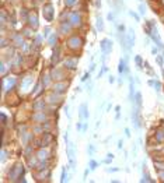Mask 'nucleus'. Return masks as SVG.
I'll use <instances>...</instances> for the list:
<instances>
[{
	"instance_id": "1",
	"label": "nucleus",
	"mask_w": 164,
	"mask_h": 183,
	"mask_svg": "<svg viewBox=\"0 0 164 183\" xmlns=\"http://www.w3.org/2000/svg\"><path fill=\"white\" fill-rule=\"evenodd\" d=\"M130 116H132V123L136 129H140L142 127V113H140V109L136 106L135 108V104H133V108H132V112H130Z\"/></svg>"
},
{
	"instance_id": "2",
	"label": "nucleus",
	"mask_w": 164,
	"mask_h": 183,
	"mask_svg": "<svg viewBox=\"0 0 164 183\" xmlns=\"http://www.w3.org/2000/svg\"><path fill=\"white\" fill-rule=\"evenodd\" d=\"M68 46L69 48H72V49H81V46H83V39L80 38L79 35H73V36H70L68 39Z\"/></svg>"
},
{
	"instance_id": "3",
	"label": "nucleus",
	"mask_w": 164,
	"mask_h": 183,
	"mask_svg": "<svg viewBox=\"0 0 164 183\" xmlns=\"http://www.w3.org/2000/svg\"><path fill=\"white\" fill-rule=\"evenodd\" d=\"M63 64H65V69H66V70H76V69H77V64H79V57L69 56V57L65 59Z\"/></svg>"
},
{
	"instance_id": "4",
	"label": "nucleus",
	"mask_w": 164,
	"mask_h": 183,
	"mask_svg": "<svg viewBox=\"0 0 164 183\" xmlns=\"http://www.w3.org/2000/svg\"><path fill=\"white\" fill-rule=\"evenodd\" d=\"M68 21L70 22L72 27H79L80 24H81V21H83V20H81V14H80L79 11H72Z\"/></svg>"
},
{
	"instance_id": "5",
	"label": "nucleus",
	"mask_w": 164,
	"mask_h": 183,
	"mask_svg": "<svg viewBox=\"0 0 164 183\" xmlns=\"http://www.w3.org/2000/svg\"><path fill=\"white\" fill-rule=\"evenodd\" d=\"M100 49H101L102 55H108V53L112 50V41H109L108 38L101 39V42H100Z\"/></svg>"
},
{
	"instance_id": "6",
	"label": "nucleus",
	"mask_w": 164,
	"mask_h": 183,
	"mask_svg": "<svg viewBox=\"0 0 164 183\" xmlns=\"http://www.w3.org/2000/svg\"><path fill=\"white\" fill-rule=\"evenodd\" d=\"M27 22H28V27L32 28V29H37L38 28V17H37V13L35 11H29L28 17H27Z\"/></svg>"
},
{
	"instance_id": "7",
	"label": "nucleus",
	"mask_w": 164,
	"mask_h": 183,
	"mask_svg": "<svg viewBox=\"0 0 164 183\" xmlns=\"http://www.w3.org/2000/svg\"><path fill=\"white\" fill-rule=\"evenodd\" d=\"M68 87H69V81H66V83H65V81H62V83L58 81L56 84L52 85V91L56 92V94H63V92L68 89Z\"/></svg>"
},
{
	"instance_id": "8",
	"label": "nucleus",
	"mask_w": 164,
	"mask_h": 183,
	"mask_svg": "<svg viewBox=\"0 0 164 183\" xmlns=\"http://www.w3.org/2000/svg\"><path fill=\"white\" fill-rule=\"evenodd\" d=\"M126 35V42H128V46H129V50L135 46V31H133V28H129L128 29V34H125Z\"/></svg>"
},
{
	"instance_id": "9",
	"label": "nucleus",
	"mask_w": 164,
	"mask_h": 183,
	"mask_svg": "<svg viewBox=\"0 0 164 183\" xmlns=\"http://www.w3.org/2000/svg\"><path fill=\"white\" fill-rule=\"evenodd\" d=\"M118 73L121 76H124L125 73H129V69H128V63H126V59H119L118 63Z\"/></svg>"
},
{
	"instance_id": "10",
	"label": "nucleus",
	"mask_w": 164,
	"mask_h": 183,
	"mask_svg": "<svg viewBox=\"0 0 164 183\" xmlns=\"http://www.w3.org/2000/svg\"><path fill=\"white\" fill-rule=\"evenodd\" d=\"M79 116L81 119H88L90 117V113H88V109H87V104H81L79 108Z\"/></svg>"
},
{
	"instance_id": "11",
	"label": "nucleus",
	"mask_w": 164,
	"mask_h": 183,
	"mask_svg": "<svg viewBox=\"0 0 164 183\" xmlns=\"http://www.w3.org/2000/svg\"><path fill=\"white\" fill-rule=\"evenodd\" d=\"M52 11H53V6H52L51 3L44 6V17H45L48 21L52 20Z\"/></svg>"
},
{
	"instance_id": "12",
	"label": "nucleus",
	"mask_w": 164,
	"mask_h": 183,
	"mask_svg": "<svg viewBox=\"0 0 164 183\" xmlns=\"http://www.w3.org/2000/svg\"><path fill=\"white\" fill-rule=\"evenodd\" d=\"M135 84H133V77H129V101L133 102L135 101Z\"/></svg>"
},
{
	"instance_id": "13",
	"label": "nucleus",
	"mask_w": 164,
	"mask_h": 183,
	"mask_svg": "<svg viewBox=\"0 0 164 183\" xmlns=\"http://www.w3.org/2000/svg\"><path fill=\"white\" fill-rule=\"evenodd\" d=\"M72 25H70V22H60V29H59V32L62 34V35H66V32H70L72 31Z\"/></svg>"
},
{
	"instance_id": "14",
	"label": "nucleus",
	"mask_w": 164,
	"mask_h": 183,
	"mask_svg": "<svg viewBox=\"0 0 164 183\" xmlns=\"http://www.w3.org/2000/svg\"><path fill=\"white\" fill-rule=\"evenodd\" d=\"M32 120H35V122L39 123V124L41 123H44V120H45V113H44L42 111H38L37 113L32 115Z\"/></svg>"
},
{
	"instance_id": "15",
	"label": "nucleus",
	"mask_w": 164,
	"mask_h": 183,
	"mask_svg": "<svg viewBox=\"0 0 164 183\" xmlns=\"http://www.w3.org/2000/svg\"><path fill=\"white\" fill-rule=\"evenodd\" d=\"M11 42L14 46H23V35L21 34H14L11 38Z\"/></svg>"
},
{
	"instance_id": "16",
	"label": "nucleus",
	"mask_w": 164,
	"mask_h": 183,
	"mask_svg": "<svg viewBox=\"0 0 164 183\" xmlns=\"http://www.w3.org/2000/svg\"><path fill=\"white\" fill-rule=\"evenodd\" d=\"M142 92H136L135 94V101H133V104H135L139 109H142Z\"/></svg>"
},
{
	"instance_id": "17",
	"label": "nucleus",
	"mask_w": 164,
	"mask_h": 183,
	"mask_svg": "<svg viewBox=\"0 0 164 183\" xmlns=\"http://www.w3.org/2000/svg\"><path fill=\"white\" fill-rule=\"evenodd\" d=\"M96 25H97V29H98V31H104V20H102V17H101V16L97 17Z\"/></svg>"
},
{
	"instance_id": "18",
	"label": "nucleus",
	"mask_w": 164,
	"mask_h": 183,
	"mask_svg": "<svg viewBox=\"0 0 164 183\" xmlns=\"http://www.w3.org/2000/svg\"><path fill=\"white\" fill-rule=\"evenodd\" d=\"M41 99H38V102H34V105H32V109H35V111H44V106H45V102L42 101V102H39Z\"/></svg>"
},
{
	"instance_id": "19",
	"label": "nucleus",
	"mask_w": 164,
	"mask_h": 183,
	"mask_svg": "<svg viewBox=\"0 0 164 183\" xmlns=\"http://www.w3.org/2000/svg\"><path fill=\"white\" fill-rule=\"evenodd\" d=\"M59 55H60V50H59V48H56V49H55V52H53L52 64H56V63H58V60H59Z\"/></svg>"
},
{
	"instance_id": "20",
	"label": "nucleus",
	"mask_w": 164,
	"mask_h": 183,
	"mask_svg": "<svg viewBox=\"0 0 164 183\" xmlns=\"http://www.w3.org/2000/svg\"><path fill=\"white\" fill-rule=\"evenodd\" d=\"M135 61H136V66H137V70H142L143 69V60H142L140 55L135 56Z\"/></svg>"
},
{
	"instance_id": "21",
	"label": "nucleus",
	"mask_w": 164,
	"mask_h": 183,
	"mask_svg": "<svg viewBox=\"0 0 164 183\" xmlns=\"http://www.w3.org/2000/svg\"><path fill=\"white\" fill-rule=\"evenodd\" d=\"M48 44H49V45L56 44V32H52L51 36H48Z\"/></svg>"
},
{
	"instance_id": "22",
	"label": "nucleus",
	"mask_w": 164,
	"mask_h": 183,
	"mask_svg": "<svg viewBox=\"0 0 164 183\" xmlns=\"http://www.w3.org/2000/svg\"><path fill=\"white\" fill-rule=\"evenodd\" d=\"M129 16L132 17V18H135V20H136V22H139V21H140V16H139V14H136L135 11L129 10Z\"/></svg>"
},
{
	"instance_id": "23",
	"label": "nucleus",
	"mask_w": 164,
	"mask_h": 183,
	"mask_svg": "<svg viewBox=\"0 0 164 183\" xmlns=\"http://www.w3.org/2000/svg\"><path fill=\"white\" fill-rule=\"evenodd\" d=\"M137 9H139V14H140V16H145V14H146V7H145L143 3H140Z\"/></svg>"
},
{
	"instance_id": "24",
	"label": "nucleus",
	"mask_w": 164,
	"mask_h": 183,
	"mask_svg": "<svg viewBox=\"0 0 164 183\" xmlns=\"http://www.w3.org/2000/svg\"><path fill=\"white\" fill-rule=\"evenodd\" d=\"M108 71V67L105 66V64H102V67H101V71L98 73V78H101L102 76H104V74H105V73Z\"/></svg>"
},
{
	"instance_id": "25",
	"label": "nucleus",
	"mask_w": 164,
	"mask_h": 183,
	"mask_svg": "<svg viewBox=\"0 0 164 183\" xmlns=\"http://www.w3.org/2000/svg\"><path fill=\"white\" fill-rule=\"evenodd\" d=\"M66 166L62 168V175H60V182H66Z\"/></svg>"
},
{
	"instance_id": "26",
	"label": "nucleus",
	"mask_w": 164,
	"mask_h": 183,
	"mask_svg": "<svg viewBox=\"0 0 164 183\" xmlns=\"http://www.w3.org/2000/svg\"><path fill=\"white\" fill-rule=\"evenodd\" d=\"M90 76H91V73H90V71H86V73H84V76H83V78H81V81H83V83H86L87 80H90Z\"/></svg>"
},
{
	"instance_id": "27",
	"label": "nucleus",
	"mask_w": 164,
	"mask_h": 183,
	"mask_svg": "<svg viewBox=\"0 0 164 183\" xmlns=\"http://www.w3.org/2000/svg\"><path fill=\"white\" fill-rule=\"evenodd\" d=\"M153 87H154V89H156V91H160V89H161V84H160V81L154 80V85H153Z\"/></svg>"
},
{
	"instance_id": "28",
	"label": "nucleus",
	"mask_w": 164,
	"mask_h": 183,
	"mask_svg": "<svg viewBox=\"0 0 164 183\" xmlns=\"http://www.w3.org/2000/svg\"><path fill=\"white\" fill-rule=\"evenodd\" d=\"M87 151H88V154H90V155H93V154H94V151H96V147H94L93 144H90V145H88V148H87Z\"/></svg>"
},
{
	"instance_id": "29",
	"label": "nucleus",
	"mask_w": 164,
	"mask_h": 183,
	"mask_svg": "<svg viewBox=\"0 0 164 183\" xmlns=\"http://www.w3.org/2000/svg\"><path fill=\"white\" fill-rule=\"evenodd\" d=\"M97 165H98V164H97L94 159H91V161H90V169H91V171H94V169L97 168Z\"/></svg>"
},
{
	"instance_id": "30",
	"label": "nucleus",
	"mask_w": 164,
	"mask_h": 183,
	"mask_svg": "<svg viewBox=\"0 0 164 183\" xmlns=\"http://www.w3.org/2000/svg\"><path fill=\"white\" fill-rule=\"evenodd\" d=\"M142 182H153V179H150V176H149V175H145V173H143V179H142Z\"/></svg>"
},
{
	"instance_id": "31",
	"label": "nucleus",
	"mask_w": 164,
	"mask_h": 183,
	"mask_svg": "<svg viewBox=\"0 0 164 183\" xmlns=\"http://www.w3.org/2000/svg\"><path fill=\"white\" fill-rule=\"evenodd\" d=\"M76 1H77V0H65V4L68 6V7H70V6L76 4Z\"/></svg>"
},
{
	"instance_id": "32",
	"label": "nucleus",
	"mask_w": 164,
	"mask_h": 183,
	"mask_svg": "<svg viewBox=\"0 0 164 183\" xmlns=\"http://www.w3.org/2000/svg\"><path fill=\"white\" fill-rule=\"evenodd\" d=\"M116 27H118V32H122V34H125L124 31L126 29V28H125V25H124V24H118Z\"/></svg>"
},
{
	"instance_id": "33",
	"label": "nucleus",
	"mask_w": 164,
	"mask_h": 183,
	"mask_svg": "<svg viewBox=\"0 0 164 183\" xmlns=\"http://www.w3.org/2000/svg\"><path fill=\"white\" fill-rule=\"evenodd\" d=\"M122 147H124V140L119 139L118 140V144H116V148H118V150H122Z\"/></svg>"
},
{
	"instance_id": "34",
	"label": "nucleus",
	"mask_w": 164,
	"mask_h": 183,
	"mask_svg": "<svg viewBox=\"0 0 164 183\" xmlns=\"http://www.w3.org/2000/svg\"><path fill=\"white\" fill-rule=\"evenodd\" d=\"M96 67H97V64L94 63V61H91V64H90V69H88V71H90V73H93L94 70H96Z\"/></svg>"
},
{
	"instance_id": "35",
	"label": "nucleus",
	"mask_w": 164,
	"mask_h": 183,
	"mask_svg": "<svg viewBox=\"0 0 164 183\" xmlns=\"http://www.w3.org/2000/svg\"><path fill=\"white\" fill-rule=\"evenodd\" d=\"M107 18H108V21H114L115 20V17H114V13H109L107 16Z\"/></svg>"
},
{
	"instance_id": "36",
	"label": "nucleus",
	"mask_w": 164,
	"mask_h": 183,
	"mask_svg": "<svg viewBox=\"0 0 164 183\" xmlns=\"http://www.w3.org/2000/svg\"><path fill=\"white\" fill-rule=\"evenodd\" d=\"M76 129H77L79 131H83V124H81V122H79L77 124H76Z\"/></svg>"
},
{
	"instance_id": "37",
	"label": "nucleus",
	"mask_w": 164,
	"mask_h": 183,
	"mask_svg": "<svg viewBox=\"0 0 164 183\" xmlns=\"http://www.w3.org/2000/svg\"><path fill=\"white\" fill-rule=\"evenodd\" d=\"M108 172H119V171H121V169H119V168H109V169H107Z\"/></svg>"
},
{
	"instance_id": "38",
	"label": "nucleus",
	"mask_w": 164,
	"mask_h": 183,
	"mask_svg": "<svg viewBox=\"0 0 164 183\" xmlns=\"http://www.w3.org/2000/svg\"><path fill=\"white\" fill-rule=\"evenodd\" d=\"M108 83L114 84V83H115V77H114V76H109V77H108Z\"/></svg>"
},
{
	"instance_id": "39",
	"label": "nucleus",
	"mask_w": 164,
	"mask_h": 183,
	"mask_svg": "<svg viewBox=\"0 0 164 183\" xmlns=\"http://www.w3.org/2000/svg\"><path fill=\"white\" fill-rule=\"evenodd\" d=\"M125 136H126V137H130V129L129 127L125 129Z\"/></svg>"
},
{
	"instance_id": "40",
	"label": "nucleus",
	"mask_w": 164,
	"mask_h": 183,
	"mask_svg": "<svg viewBox=\"0 0 164 183\" xmlns=\"http://www.w3.org/2000/svg\"><path fill=\"white\" fill-rule=\"evenodd\" d=\"M63 139H65V141H66V145H68V144H69V133H65Z\"/></svg>"
},
{
	"instance_id": "41",
	"label": "nucleus",
	"mask_w": 164,
	"mask_h": 183,
	"mask_svg": "<svg viewBox=\"0 0 164 183\" xmlns=\"http://www.w3.org/2000/svg\"><path fill=\"white\" fill-rule=\"evenodd\" d=\"M87 91H88V92H91V91H93V84H91V83L87 84Z\"/></svg>"
},
{
	"instance_id": "42",
	"label": "nucleus",
	"mask_w": 164,
	"mask_h": 183,
	"mask_svg": "<svg viewBox=\"0 0 164 183\" xmlns=\"http://www.w3.org/2000/svg\"><path fill=\"white\" fill-rule=\"evenodd\" d=\"M156 59H157V63H158V64H160V66H163V59H161L160 56H157Z\"/></svg>"
},
{
	"instance_id": "43",
	"label": "nucleus",
	"mask_w": 164,
	"mask_h": 183,
	"mask_svg": "<svg viewBox=\"0 0 164 183\" xmlns=\"http://www.w3.org/2000/svg\"><path fill=\"white\" fill-rule=\"evenodd\" d=\"M6 120H7V116L4 115V113H1V122H3V124L6 123Z\"/></svg>"
},
{
	"instance_id": "44",
	"label": "nucleus",
	"mask_w": 164,
	"mask_h": 183,
	"mask_svg": "<svg viewBox=\"0 0 164 183\" xmlns=\"http://www.w3.org/2000/svg\"><path fill=\"white\" fill-rule=\"evenodd\" d=\"M96 6L97 7H101V0H96Z\"/></svg>"
},
{
	"instance_id": "45",
	"label": "nucleus",
	"mask_w": 164,
	"mask_h": 183,
	"mask_svg": "<svg viewBox=\"0 0 164 183\" xmlns=\"http://www.w3.org/2000/svg\"><path fill=\"white\" fill-rule=\"evenodd\" d=\"M107 158H109V159H112V158H114V154H111V152H108V154H107Z\"/></svg>"
},
{
	"instance_id": "46",
	"label": "nucleus",
	"mask_w": 164,
	"mask_h": 183,
	"mask_svg": "<svg viewBox=\"0 0 164 183\" xmlns=\"http://www.w3.org/2000/svg\"><path fill=\"white\" fill-rule=\"evenodd\" d=\"M152 55H157V49H156V48H153L152 49Z\"/></svg>"
},
{
	"instance_id": "47",
	"label": "nucleus",
	"mask_w": 164,
	"mask_h": 183,
	"mask_svg": "<svg viewBox=\"0 0 164 183\" xmlns=\"http://www.w3.org/2000/svg\"><path fill=\"white\" fill-rule=\"evenodd\" d=\"M119 111H121V106L116 105V106H115V112H119Z\"/></svg>"
},
{
	"instance_id": "48",
	"label": "nucleus",
	"mask_w": 164,
	"mask_h": 183,
	"mask_svg": "<svg viewBox=\"0 0 164 183\" xmlns=\"http://www.w3.org/2000/svg\"><path fill=\"white\" fill-rule=\"evenodd\" d=\"M77 92H81V87H77V88H76V94H77Z\"/></svg>"
},
{
	"instance_id": "49",
	"label": "nucleus",
	"mask_w": 164,
	"mask_h": 183,
	"mask_svg": "<svg viewBox=\"0 0 164 183\" xmlns=\"http://www.w3.org/2000/svg\"><path fill=\"white\" fill-rule=\"evenodd\" d=\"M111 108H112V105H111V104H108V105H107V112L109 111V109H111Z\"/></svg>"
},
{
	"instance_id": "50",
	"label": "nucleus",
	"mask_w": 164,
	"mask_h": 183,
	"mask_svg": "<svg viewBox=\"0 0 164 183\" xmlns=\"http://www.w3.org/2000/svg\"><path fill=\"white\" fill-rule=\"evenodd\" d=\"M87 175H88V169H86V171H84V179L87 178Z\"/></svg>"
},
{
	"instance_id": "51",
	"label": "nucleus",
	"mask_w": 164,
	"mask_h": 183,
	"mask_svg": "<svg viewBox=\"0 0 164 183\" xmlns=\"http://www.w3.org/2000/svg\"><path fill=\"white\" fill-rule=\"evenodd\" d=\"M163 76H164V69H163Z\"/></svg>"
}]
</instances>
